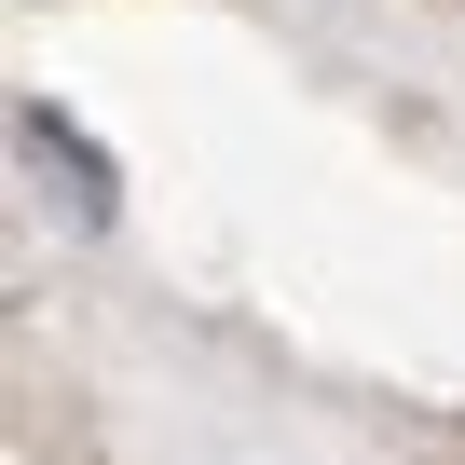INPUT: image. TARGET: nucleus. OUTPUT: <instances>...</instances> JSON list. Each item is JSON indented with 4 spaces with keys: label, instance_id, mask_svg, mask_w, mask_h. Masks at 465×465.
Masks as SVG:
<instances>
[{
    "label": "nucleus",
    "instance_id": "f257e3e1",
    "mask_svg": "<svg viewBox=\"0 0 465 465\" xmlns=\"http://www.w3.org/2000/svg\"><path fill=\"white\" fill-rule=\"evenodd\" d=\"M15 137H28V164H42V178L69 192V219H110V164H96V151H83V137H69L55 110H28Z\"/></svg>",
    "mask_w": 465,
    "mask_h": 465
}]
</instances>
